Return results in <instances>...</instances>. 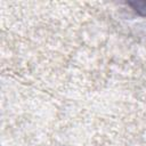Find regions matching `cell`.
I'll list each match as a JSON object with an SVG mask.
<instances>
[{"label":"cell","mask_w":146,"mask_h":146,"mask_svg":"<svg viewBox=\"0 0 146 146\" xmlns=\"http://www.w3.org/2000/svg\"><path fill=\"white\" fill-rule=\"evenodd\" d=\"M129 5L138 13L140 16L146 17V1H130Z\"/></svg>","instance_id":"cell-1"}]
</instances>
